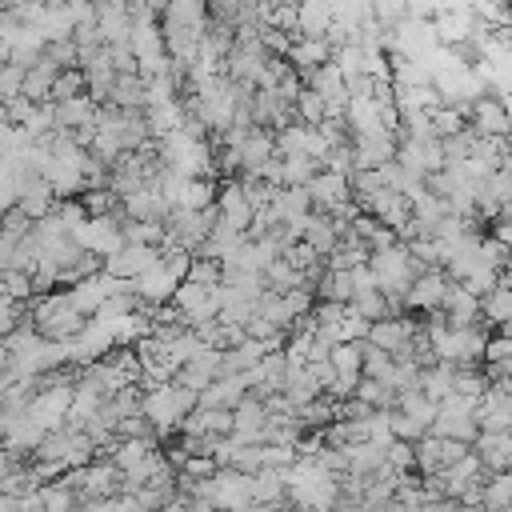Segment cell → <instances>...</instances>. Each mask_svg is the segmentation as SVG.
<instances>
[{"instance_id": "cell-1", "label": "cell", "mask_w": 512, "mask_h": 512, "mask_svg": "<svg viewBox=\"0 0 512 512\" xmlns=\"http://www.w3.org/2000/svg\"><path fill=\"white\" fill-rule=\"evenodd\" d=\"M32 324L44 340H56V344H72L84 328H88V316H80L72 308V296L68 292H44L32 300Z\"/></svg>"}, {"instance_id": "cell-2", "label": "cell", "mask_w": 512, "mask_h": 512, "mask_svg": "<svg viewBox=\"0 0 512 512\" xmlns=\"http://www.w3.org/2000/svg\"><path fill=\"white\" fill-rule=\"evenodd\" d=\"M196 408H200V392L180 388V384L152 388V392H144V404H140V412L152 420V428H156L160 440L172 436V432H180V424H184Z\"/></svg>"}, {"instance_id": "cell-3", "label": "cell", "mask_w": 512, "mask_h": 512, "mask_svg": "<svg viewBox=\"0 0 512 512\" xmlns=\"http://www.w3.org/2000/svg\"><path fill=\"white\" fill-rule=\"evenodd\" d=\"M308 196H312V208L324 212V216H336L344 212L352 200V180L348 176H336V172H320L312 184H308Z\"/></svg>"}, {"instance_id": "cell-4", "label": "cell", "mask_w": 512, "mask_h": 512, "mask_svg": "<svg viewBox=\"0 0 512 512\" xmlns=\"http://www.w3.org/2000/svg\"><path fill=\"white\" fill-rule=\"evenodd\" d=\"M160 264V248H144V244H128L120 256H112V260H104V276H116V280H128V284H136L148 268H156Z\"/></svg>"}, {"instance_id": "cell-5", "label": "cell", "mask_w": 512, "mask_h": 512, "mask_svg": "<svg viewBox=\"0 0 512 512\" xmlns=\"http://www.w3.org/2000/svg\"><path fill=\"white\" fill-rule=\"evenodd\" d=\"M448 288H452V280H448L444 268L424 272V276L412 284V292H408V312H428V316L440 312L444 300H448Z\"/></svg>"}, {"instance_id": "cell-6", "label": "cell", "mask_w": 512, "mask_h": 512, "mask_svg": "<svg viewBox=\"0 0 512 512\" xmlns=\"http://www.w3.org/2000/svg\"><path fill=\"white\" fill-rule=\"evenodd\" d=\"M216 208H220V220H224L228 228H236L240 236H248V232H252V224H256V208H252V200L244 196V188H240L236 180H228V184L220 188Z\"/></svg>"}, {"instance_id": "cell-7", "label": "cell", "mask_w": 512, "mask_h": 512, "mask_svg": "<svg viewBox=\"0 0 512 512\" xmlns=\"http://www.w3.org/2000/svg\"><path fill=\"white\" fill-rule=\"evenodd\" d=\"M180 284H184V280H176V276L164 268V260H160L156 268H148V272L136 280V296H140V304H144V308H152V312H156L160 304L168 308V304L176 300V288H180Z\"/></svg>"}, {"instance_id": "cell-8", "label": "cell", "mask_w": 512, "mask_h": 512, "mask_svg": "<svg viewBox=\"0 0 512 512\" xmlns=\"http://www.w3.org/2000/svg\"><path fill=\"white\" fill-rule=\"evenodd\" d=\"M440 312H444V320L452 328H476V324H484V300L476 292H468L464 284H452L448 288V300H444Z\"/></svg>"}, {"instance_id": "cell-9", "label": "cell", "mask_w": 512, "mask_h": 512, "mask_svg": "<svg viewBox=\"0 0 512 512\" xmlns=\"http://www.w3.org/2000/svg\"><path fill=\"white\" fill-rule=\"evenodd\" d=\"M472 452L480 456L488 476L512 472V432H480V440L472 444Z\"/></svg>"}, {"instance_id": "cell-10", "label": "cell", "mask_w": 512, "mask_h": 512, "mask_svg": "<svg viewBox=\"0 0 512 512\" xmlns=\"http://www.w3.org/2000/svg\"><path fill=\"white\" fill-rule=\"evenodd\" d=\"M276 156H280V152H276V132H268V128H252L248 140H244V148H240L244 172L260 176V168H264L268 160H276Z\"/></svg>"}, {"instance_id": "cell-11", "label": "cell", "mask_w": 512, "mask_h": 512, "mask_svg": "<svg viewBox=\"0 0 512 512\" xmlns=\"http://www.w3.org/2000/svg\"><path fill=\"white\" fill-rule=\"evenodd\" d=\"M332 24H336L332 4H324V0H308V4H300V24H296L300 40H328Z\"/></svg>"}, {"instance_id": "cell-12", "label": "cell", "mask_w": 512, "mask_h": 512, "mask_svg": "<svg viewBox=\"0 0 512 512\" xmlns=\"http://www.w3.org/2000/svg\"><path fill=\"white\" fill-rule=\"evenodd\" d=\"M304 244L316 248V252L328 260V256L340 248V228H336V220L324 216V212H312V216L304 220Z\"/></svg>"}, {"instance_id": "cell-13", "label": "cell", "mask_w": 512, "mask_h": 512, "mask_svg": "<svg viewBox=\"0 0 512 512\" xmlns=\"http://www.w3.org/2000/svg\"><path fill=\"white\" fill-rule=\"evenodd\" d=\"M456 376H460V368H456V364H444V360H436L432 368H424L420 392H424L432 404H444V400L456 392Z\"/></svg>"}, {"instance_id": "cell-14", "label": "cell", "mask_w": 512, "mask_h": 512, "mask_svg": "<svg viewBox=\"0 0 512 512\" xmlns=\"http://www.w3.org/2000/svg\"><path fill=\"white\" fill-rule=\"evenodd\" d=\"M428 436L476 444V440H480V420H476V416H436V424L428 428Z\"/></svg>"}, {"instance_id": "cell-15", "label": "cell", "mask_w": 512, "mask_h": 512, "mask_svg": "<svg viewBox=\"0 0 512 512\" xmlns=\"http://www.w3.org/2000/svg\"><path fill=\"white\" fill-rule=\"evenodd\" d=\"M288 64H292L296 72H316V68L332 64V44H328V40H296Z\"/></svg>"}, {"instance_id": "cell-16", "label": "cell", "mask_w": 512, "mask_h": 512, "mask_svg": "<svg viewBox=\"0 0 512 512\" xmlns=\"http://www.w3.org/2000/svg\"><path fill=\"white\" fill-rule=\"evenodd\" d=\"M256 312H260V316H264L280 336H292V332H296V324H300V316L292 312V304H288L284 296H276V292H268V296L256 304Z\"/></svg>"}, {"instance_id": "cell-17", "label": "cell", "mask_w": 512, "mask_h": 512, "mask_svg": "<svg viewBox=\"0 0 512 512\" xmlns=\"http://www.w3.org/2000/svg\"><path fill=\"white\" fill-rule=\"evenodd\" d=\"M152 452H156V440H116V444L108 448V460H112L120 472H132V468H140Z\"/></svg>"}, {"instance_id": "cell-18", "label": "cell", "mask_w": 512, "mask_h": 512, "mask_svg": "<svg viewBox=\"0 0 512 512\" xmlns=\"http://www.w3.org/2000/svg\"><path fill=\"white\" fill-rule=\"evenodd\" d=\"M316 296L328 300V304H352V300H356V280H352V272H336V268H328V276L320 280Z\"/></svg>"}, {"instance_id": "cell-19", "label": "cell", "mask_w": 512, "mask_h": 512, "mask_svg": "<svg viewBox=\"0 0 512 512\" xmlns=\"http://www.w3.org/2000/svg\"><path fill=\"white\" fill-rule=\"evenodd\" d=\"M348 464H352V472L356 476H376L380 468H388V448H380V444H356V448H348Z\"/></svg>"}, {"instance_id": "cell-20", "label": "cell", "mask_w": 512, "mask_h": 512, "mask_svg": "<svg viewBox=\"0 0 512 512\" xmlns=\"http://www.w3.org/2000/svg\"><path fill=\"white\" fill-rule=\"evenodd\" d=\"M396 412H404V416H412L416 424H424V428H432L436 424V416H440V404H432L420 388L416 392H400V400H396Z\"/></svg>"}, {"instance_id": "cell-21", "label": "cell", "mask_w": 512, "mask_h": 512, "mask_svg": "<svg viewBox=\"0 0 512 512\" xmlns=\"http://www.w3.org/2000/svg\"><path fill=\"white\" fill-rule=\"evenodd\" d=\"M416 468H420L424 480H432V476L444 472V440L440 436H424L416 444Z\"/></svg>"}, {"instance_id": "cell-22", "label": "cell", "mask_w": 512, "mask_h": 512, "mask_svg": "<svg viewBox=\"0 0 512 512\" xmlns=\"http://www.w3.org/2000/svg\"><path fill=\"white\" fill-rule=\"evenodd\" d=\"M356 400H364V404H368V408H376V412H396L400 392H396V388H388V384H380V380H360Z\"/></svg>"}, {"instance_id": "cell-23", "label": "cell", "mask_w": 512, "mask_h": 512, "mask_svg": "<svg viewBox=\"0 0 512 512\" xmlns=\"http://www.w3.org/2000/svg\"><path fill=\"white\" fill-rule=\"evenodd\" d=\"M512 508V472L488 476L484 484V512H508Z\"/></svg>"}, {"instance_id": "cell-24", "label": "cell", "mask_w": 512, "mask_h": 512, "mask_svg": "<svg viewBox=\"0 0 512 512\" xmlns=\"http://www.w3.org/2000/svg\"><path fill=\"white\" fill-rule=\"evenodd\" d=\"M40 496H44V512H80V508H84V504H80V492H72L64 480L44 484Z\"/></svg>"}, {"instance_id": "cell-25", "label": "cell", "mask_w": 512, "mask_h": 512, "mask_svg": "<svg viewBox=\"0 0 512 512\" xmlns=\"http://www.w3.org/2000/svg\"><path fill=\"white\" fill-rule=\"evenodd\" d=\"M332 64L344 72V80H356V76H364V68H368V52H364L360 44H344V48L332 52Z\"/></svg>"}, {"instance_id": "cell-26", "label": "cell", "mask_w": 512, "mask_h": 512, "mask_svg": "<svg viewBox=\"0 0 512 512\" xmlns=\"http://www.w3.org/2000/svg\"><path fill=\"white\" fill-rule=\"evenodd\" d=\"M392 368H396V360H392L384 348H376V344L364 340V380H380V384H388Z\"/></svg>"}, {"instance_id": "cell-27", "label": "cell", "mask_w": 512, "mask_h": 512, "mask_svg": "<svg viewBox=\"0 0 512 512\" xmlns=\"http://www.w3.org/2000/svg\"><path fill=\"white\" fill-rule=\"evenodd\" d=\"M76 96H88V76L80 68H68V72H60V80L52 88V104H64V100H76Z\"/></svg>"}, {"instance_id": "cell-28", "label": "cell", "mask_w": 512, "mask_h": 512, "mask_svg": "<svg viewBox=\"0 0 512 512\" xmlns=\"http://www.w3.org/2000/svg\"><path fill=\"white\" fill-rule=\"evenodd\" d=\"M24 80H28V68L20 64H0V100L12 104L24 96Z\"/></svg>"}, {"instance_id": "cell-29", "label": "cell", "mask_w": 512, "mask_h": 512, "mask_svg": "<svg viewBox=\"0 0 512 512\" xmlns=\"http://www.w3.org/2000/svg\"><path fill=\"white\" fill-rule=\"evenodd\" d=\"M352 308H356L364 320H372V324H380V320H388V316H392V308H388V296H384V292H360V296L352 300Z\"/></svg>"}, {"instance_id": "cell-30", "label": "cell", "mask_w": 512, "mask_h": 512, "mask_svg": "<svg viewBox=\"0 0 512 512\" xmlns=\"http://www.w3.org/2000/svg\"><path fill=\"white\" fill-rule=\"evenodd\" d=\"M372 336V320H364L352 304H348V312H344V320H340V340L344 344H364Z\"/></svg>"}, {"instance_id": "cell-31", "label": "cell", "mask_w": 512, "mask_h": 512, "mask_svg": "<svg viewBox=\"0 0 512 512\" xmlns=\"http://www.w3.org/2000/svg\"><path fill=\"white\" fill-rule=\"evenodd\" d=\"M388 468L392 472H400L404 480L416 472L420 476V468H416V444H404V440H396L392 448H388Z\"/></svg>"}, {"instance_id": "cell-32", "label": "cell", "mask_w": 512, "mask_h": 512, "mask_svg": "<svg viewBox=\"0 0 512 512\" xmlns=\"http://www.w3.org/2000/svg\"><path fill=\"white\" fill-rule=\"evenodd\" d=\"M36 296V280L24 276V272H4V300H20V304H32Z\"/></svg>"}, {"instance_id": "cell-33", "label": "cell", "mask_w": 512, "mask_h": 512, "mask_svg": "<svg viewBox=\"0 0 512 512\" xmlns=\"http://www.w3.org/2000/svg\"><path fill=\"white\" fill-rule=\"evenodd\" d=\"M388 420H392V436L396 440H404V444H420L424 436H428V428L424 424H416L412 416H404V412H388Z\"/></svg>"}, {"instance_id": "cell-34", "label": "cell", "mask_w": 512, "mask_h": 512, "mask_svg": "<svg viewBox=\"0 0 512 512\" xmlns=\"http://www.w3.org/2000/svg\"><path fill=\"white\" fill-rule=\"evenodd\" d=\"M200 412H204V408H200ZM204 428H208V436H232V432H236V412L212 408V412H204Z\"/></svg>"}, {"instance_id": "cell-35", "label": "cell", "mask_w": 512, "mask_h": 512, "mask_svg": "<svg viewBox=\"0 0 512 512\" xmlns=\"http://www.w3.org/2000/svg\"><path fill=\"white\" fill-rule=\"evenodd\" d=\"M368 444H380V448H392V444H396L388 412H372V416H368Z\"/></svg>"}, {"instance_id": "cell-36", "label": "cell", "mask_w": 512, "mask_h": 512, "mask_svg": "<svg viewBox=\"0 0 512 512\" xmlns=\"http://www.w3.org/2000/svg\"><path fill=\"white\" fill-rule=\"evenodd\" d=\"M220 472V464L212 460V456H188V464L180 468V476L184 480H192V484H200V480H212Z\"/></svg>"}, {"instance_id": "cell-37", "label": "cell", "mask_w": 512, "mask_h": 512, "mask_svg": "<svg viewBox=\"0 0 512 512\" xmlns=\"http://www.w3.org/2000/svg\"><path fill=\"white\" fill-rule=\"evenodd\" d=\"M188 280L216 288V284H224V268H220L216 260H204V256H196V264H192V276H188Z\"/></svg>"}, {"instance_id": "cell-38", "label": "cell", "mask_w": 512, "mask_h": 512, "mask_svg": "<svg viewBox=\"0 0 512 512\" xmlns=\"http://www.w3.org/2000/svg\"><path fill=\"white\" fill-rule=\"evenodd\" d=\"M440 416H480V400H472V396H460V392H452L444 404H440Z\"/></svg>"}, {"instance_id": "cell-39", "label": "cell", "mask_w": 512, "mask_h": 512, "mask_svg": "<svg viewBox=\"0 0 512 512\" xmlns=\"http://www.w3.org/2000/svg\"><path fill=\"white\" fill-rule=\"evenodd\" d=\"M484 360H488V364H504V360H512V340H508V336H492Z\"/></svg>"}]
</instances>
